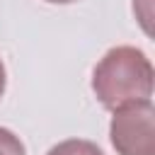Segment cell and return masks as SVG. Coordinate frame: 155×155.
Masks as SVG:
<instances>
[{"instance_id":"cell-5","label":"cell","mask_w":155,"mask_h":155,"mask_svg":"<svg viewBox=\"0 0 155 155\" xmlns=\"http://www.w3.org/2000/svg\"><path fill=\"white\" fill-rule=\"evenodd\" d=\"M133 15L145 36H153V0H133Z\"/></svg>"},{"instance_id":"cell-2","label":"cell","mask_w":155,"mask_h":155,"mask_svg":"<svg viewBox=\"0 0 155 155\" xmlns=\"http://www.w3.org/2000/svg\"><path fill=\"white\" fill-rule=\"evenodd\" d=\"M109 140L116 155H155V107L153 99L114 109Z\"/></svg>"},{"instance_id":"cell-6","label":"cell","mask_w":155,"mask_h":155,"mask_svg":"<svg viewBox=\"0 0 155 155\" xmlns=\"http://www.w3.org/2000/svg\"><path fill=\"white\" fill-rule=\"evenodd\" d=\"M5 87H7V70H5V63H2V58H0V99H2V94H5Z\"/></svg>"},{"instance_id":"cell-4","label":"cell","mask_w":155,"mask_h":155,"mask_svg":"<svg viewBox=\"0 0 155 155\" xmlns=\"http://www.w3.org/2000/svg\"><path fill=\"white\" fill-rule=\"evenodd\" d=\"M0 155H27L22 138L5 126H0Z\"/></svg>"},{"instance_id":"cell-7","label":"cell","mask_w":155,"mask_h":155,"mask_svg":"<svg viewBox=\"0 0 155 155\" xmlns=\"http://www.w3.org/2000/svg\"><path fill=\"white\" fill-rule=\"evenodd\" d=\"M44 2H51V5H70V2H78V0H44Z\"/></svg>"},{"instance_id":"cell-1","label":"cell","mask_w":155,"mask_h":155,"mask_svg":"<svg viewBox=\"0 0 155 155\" xmlns=\"http://www.w3.org/2000/svg\"><path fill=\"white\" fill-rule=\"evenodd\" d=\"M153 87L155 70L148 53L128 44L109 48L92 70V92L97 102L109 111L150 99Z\"/></svg>"},{"instance_id":"cell-3","label":"cell","mask_w":155,"mask_h":155,"mask_svg":"<svg viewBox=\"0 0 155 155\" xmlns=\"http://www.w3.org/2000/svg\"><path fill=\"white\" fill-rule=\"evenodd\" d=\"M46 155H104L102 148L87 138H68L56 143Z\"/></svg>"}]
</instances>
